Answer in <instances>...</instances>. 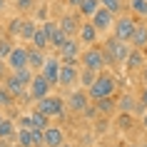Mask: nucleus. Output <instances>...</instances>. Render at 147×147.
Segmentation results:
<instances>
[{
	"instance_id": "nucleus-4",
	"label": "nucleus",
	"mask_w": 147,
	"mask_h": 147,
	"mask_svg": "<svg viewBox=\"0 0 147 147\" xmlns=\"http://www.w3.org/2000/svg\"><path fill=\"white\" fill-rule=\"evenodd\" d=\"M38 110L45 112L47 117H60L62 112H65V102H62V97L47 95V97H42V100H38Z\"/></svg>"
},
{
	"instance_id": "nucleus-18",
	"label": "nucleus",
	"mask_w": 147,
	"mask_h": 147,
	"mask_svg": "<svg viewBox=\"0 0 147 147\" xmlns=\"http://www.w3.org/2000/svg\"><path fill=\"white\" fill-rule=\"evenodd\" d=\"M28 65H30L32 70H42V65H45V55H42V50H38V47L28 50Z\"/></svg>"
},
{
	"instance_id": "nucleus-11",
	"label": "nucleus",
	"mask_w": 147,
	"mask_h": 147,
	"mask_svg": "<svg viewBox=\"0 0 147 147\" xmlns=\"http://www.w3.org/2000/svg\"><path fill=\"white\" fill-rule=\"evenodd\" d=\"M125 65H127V70H130V72H137V70H142V67L147 65L145 53H142L140 47H132L130 55H127V60H125Z\"/></svg>"
},
{
	"instance_id": "nucleus-31",
	"label": "nucleus",
	"mask_w": 147,
	"mask_h": 147,
	"mask_svg": "<svg viewBox=\"0 0 147 147\" xmlns=\"http://www.w3.org/2000/svg\"><path fill=\"white\" fill-rule=\"evenodd\" d=\"M130 8H132L135 15L147 18V0H130Z\"/></svg>"
},
{
	"instance_id": "nucleus-5",
	"label": "nucleus",
	"mask_w": 147,
	"mask_h": 147,
	"mask_svg": "<svg viewBox=\"0 0 147 147\" xmlns=\"http://www.w3.org/2000/svg\"><path fill=\"white\" fill-rule=\"evenodd\" d=\"M115 38H120V40H125V42H130L132 40V35H135V30H137V23L132 20L130 15H122V18H117L115 20Z\"/></svg>"
},
{
	"instance_id": "nucleus-41",
	"label": "nucleus",
	"mask_w": 147,
	"mask_h": 147,
	"mask_svg": "<svg viewBox=\"0 0 147 147\" xmlns=\"http://www.w3.org/2000/svg\"><path fill=\"white\" fill-rule=\"evenodd\" d=\"M70 5H75V8H80V5H82V0H67Z\"/></svg>"
},
{
	"instance_id": "nucleus-2",
	"label": "nucleus",
	"mask_w": 147,
	"mask_h": 147,
	"mask_svg": "<svg viewBox=\"0 0 147 147\" xmlns=\"http://www.w3.org/2000/svg\"><path fill=\"white\" fill-rule=\"evenodd\" d=\"M115 87H117V82L110 72H97V80H95V85L87 92H90L92 100H100V97H110V95L115 92Z\"/></svg>"
},
{
	"instance_id": "nucleus-49",
	"label": "nucleus",
	"mask_w": 147,
	"mask_h": 147,
	"mask_svg": "<svg viewBox=\"0 0 147 147\" xmlns=\"http://www.w3.org/2000/svg\"><path fill=\"white\" fill-rule=\"evenodd\" d=\"M127 147H140V145H127Z\"/></svg>"
},
{
	"instance_id": "nucleus-51",
	"label": "nucleus",
	"mask_w": 147,
	"mask_h": 147,
	"mask_svg": "<svg viewBox=\"0 0 147 147\" xmlns=\"http://www.w3.org/2000/svg\"><path fill=\"white\" fill-rule=\"evenodd\" d=\"M35 147H45V145H35Z\"/></svg>"
},
{
	"instance_id": "nucleus-43",
	"label": "nucleus",
	"mask_w": 147,
	"mask_h": 147,
	"mask_svg": "<svg viewBox=\"0 0 147 147\" xmlns=\"http://www.w3.org/2000/svg\"><path fill=\"white\" fill-rule=\"evenodd\" d=\"M142 127L147 130V110H145V117H142Z\"/></svg>"
},
{
	"instance_id": "nucleus-48",
	"label": "nucleus",
	"mask_w": 147,
	"mask_h": 147,
	"mask_svg": "<svg viewBox=\"0 0 147 147\" xmlns=\"http://www.w3.org/2000/svg\"><path fill=\"white\" fill-rule=\"evenodd\" d=\"M60 147H72V145H65V142H62V145H60Z\"/></svg>"
},
{
	"instance_id": "nucleus-45",
	"label": "nucleus",
	"mask_w": 147,
	"mask_h": 147,
	"mask_svg": "<svg viewBox=\"0 0 147 147\" xmlns=\"http://www.w3.org/2000/svg\"><path fill=\"white\" fill-rule=\"evenodd\" d=\"M3 5H5V0H0V10H3Z\"/></svg>"
},
{
	"instance_id": "nucleus-1",
	"label": "nucleus",
	"mask_w": 147,
	"mask_h": 147,
	"mask_svg": "<svg viewBox=\"0 0 147 147\" xmlns=\"http://www.w3.org/2000/svg\"><path fill=\"white\" fill-rule=\"evenodd\" d=\"M132 45H127L125 40L120 38H110L105 42V55H107V65H115V62H125L127 55H130Z\"/></svg>"
},
{
	"instance_id": "nucleus-19",
	"label": "nucleus",
	"mask_w": 147,
	"mask_h": 147,
	"mask_svg": "<svg viewBox=\"0 0 147 147\" xmlns=\"http://www.w3.org/2000/svg\"><path fill=\"white\" fill-rule=\"evenodd\" d=\"M80 25H82V23H78V20H75L72 15H62V18H60V28L67 32L70 38H72L75 32H80Z\"/></svg>"
},
{
	"instance_id": "nucleus-7",
	"label": "nucleus",
	"mask_w": 147,
	"mask_h": 147,
	"mask_svg": "<svg viewBox=\"0 0 147 147\" xmlns=\"http://www.w3.org/2000/svg\"><path fill=\"white\" fill-rule=\"evenodd\" d=\"M60 67H62L60 57H45V65H42L40 72L50 80V85H60Z\"/></svg>"
},
{
	"instance_id": "nucleus-23",
	"label": "nucleus",
	"mask_w": 147,
	"mask_h": 147,
	"mask_svg": "<svg viewBox=\"0 0 147 147\" xmlns=\"http://www.w3.org/2000/svg\"><path fill=\"white\" fill-rule=\"evenodd\" d=\"M38 30H40V25H38V23H32V20H23V30H20V38H23V40H32Z\"/></svg>"
},
{
	"instance_id": "nucleus-13",
	"label": "nucleus",
	"mask_w": 147,
	"mask_h": 147,
	"mask_svg": "<svg viewBox=\"0 0 147 147\" xmlns=\"http://www.w3.org/2000/svg\"><path fill=\"white\" fill-rule=\"evenodd\" d=\"M80 55H82V53H80V45H78V42H72V40H67V42L60 47V60L62 62H78Z\"/></svg>"
},
{
	"instance_id": "nucleus-25",
	"label": "nucleus",
	"mask_w": 147,
	"mask_h": 147,
	"mask_svg": "<svg viewBox=\"0 0 147 147\" xmlns=\"http://www.w3.org/2000/svg\"><path fill=\"white\" fill-rule=\"evenodd\" d=\"M18 140V135H15V127H13V120H3L0 122V140Z\"/></svg>"
},
{
	"instance_id": "nucleus-35",
	"label": "nucleus",
	"mask_w": 147,
	"mask_h": 147,
	"mask_svg": "<svg viewBox=\"0 0 147 147\" xmlns=\"http://www.w3.org/2000/svg\"><path fill=\"white\" fill-rule=\"evenodd\" d=\"M20 30H23V20L20 18H15V20L8 23V35H20Z\"/></svg>"
},
{
	"instance_id": "nucleus-26",
	"label": "nucleus",
	"mask_w": 147,
	"mask_h": 147,
	"mask_svg": "<svg viewBox=\"0 0 147 147\" xmlns=\"http://www.w3.org/2000/svg\"><path fill=\"white\" fill-rule=\"evenodd\" d=\"M95 102H97V105H95L97 112H105V115H110V112L115 110V105H117V102L112 100V95H110V97H100V100H95Z\"/></svg>"
},
{
	"instance_id": "nucleus-17",
	"label": "nucleus",
	"mask_w": 147,
	"mask_h": 147,
	"mask_svg": "<svg viewBox=\"0 0 147 147\" xmlns=\"http://www.w3.org/2000/svg\"><path fill=\"white\" fill-rule=\"evenodd\" d=\"M30 122H32V127H35V130H47V127H50V117L35 107V110L30 112Z\"/></svg>"
},
{
	"instance_id": "nucleus-38",
	"label": "nucleus",
	"mask_w": 147,
	"mask_h": 147,
	"mask_svg": "<svg viewBox=\"0 0 147 147\" xmlns=\"http://www.w3.org/2000/svg\"><path fill=\"white\" fill-rule=\"evenodd\" d=\"M5 78H8V60L0 57V80H5Z\"/></svg>"
},
{
	"instance_id": "nucleus-39",
	"label": "nucleus",
	"mask_w": 147,
	"mask_h": 147,
	"mask_svg": "<svg viewBox=\"0 0 147 147\" xmlns=\"http://www.w3.org/2000/svg\"><path fill=\"white\" fill-rule=\"evenodd\" d=\"M137 102H140V107H142V110H147V87L140 92V100Z\"/></svg>"
},
{
	"instance_id": "nucleus-32",
	"label": "nucleus",
	"mask_w": 147,
	"mask_h": 147,
	"mask_svg": "<svg viewBox=\"0 0 147 147\" xmlns=\"http://www.w3.org/2000/svg\"><path fill=\"white\" fill-rule=\"evenodd\" d=\"M100 5H102V8H107L110 13H115V15H117V13H120V8H122V0H100Z\"/></svg>"
},
{
	"instance_id": "nucleus-33",
	"label": "nucleus",
	"mask_w": 147,
	"mask_h": 147,
	"mask_svg": "<svg viewBox=\"0 0 147 147\" xmlns=\"http://www.w3.org/2000/svg\"><path fill=\"white\" fill-rule=\"evenodd\" d=\"M132 122H135L132 112H122V115H120V120H117V125H120L122 130H130V127H132Z\"/></svg>"
},
{
	"instance_id": "nucleus-24",
	"label": "nucleus",
	"mask_w": 147,
	"mask_h": 147,
	"mask_svg": "<svg viewBox=\"0 0 147 147\" xmlns=\"http://www.w3.org/2000/svg\"><path fill=\"white\" fill-rule=\"evenodd\" d=\"M95 80H97V72H95V70H87V67H85L82 72H80V80H78V82L85 87V90H90V87L95 85Z\"/></svg>"
},
{
	"instance_id": "nucleus-27",
	"label": "nucleus",
	"mask_w": 147,
	"mask_h": 147,
	"mask_svg": "<svg viewBox=\"0 0 147 147\" xmlns=\"http://www.w3.org/2000/svg\"><path fill=\"white\" fill-rule=\"evenodd\" d=\"M18 142H20V147H35V142H32V127H23L18 132Z\"/></svg>"
},
{
	"instance_id": "nucleus-16",
	"label": "nucleus",
	"mask_w": 147,
	"mask_h": 147,
	"mask_svg": "<svg viewBox=\"0 0 147 147\" xmlns=\"http://www.w3.org/2000/svg\"><path fill=\"white\" fill-rule=\"evenodd\" d=\"M97 32H100V30L92 25V20H90V23H82V25H80V42H85V45H95Z\"/></svg>"
},
{
	"instance_id": "nucleus-21",
	"label": "nucleus",
	"mask_w": 147,
	"mask_h": 147,
	"mask_svg": "<svg viewBox=\"0 0 147 147\" xmlns=\"http://www.w3.org/2000/svg\"><path fill=\"white\" fill-rule=\"evenodd\" d=\"M102 5H100V0H82V5H80V15H85V18H92L97 10H100Z\"/></svg>"
},
{
	"instance_id": "nucleus-6",
	"label": "nucleus",
	"mask_w": 147,
	"mask_h": 147,
	"mask_svg": "<svg viewBox=\"0 0 147 147\" xmlns=\"http://www.w3.org/2000/svg\"><path fill=\"white\" fill-rule=\"evenodd\" d=\"M50 90H53V85H50V80H47L42 72H38V75L32 78L30 87H28V92H30L32 100H42V97H47V95H50Z\"/></svg>"
},
{
	"instance_id": "nucleus-8",
	"label": "nucleus",
	"mask_w": 147,
	"mask_h": 147,
	"mask_svg": "<svg viewBox=\"0 0 147 147\" xmlns=\"http://www.w3.org/2000/svg\"><path fill=\"white\" fill-rule=\"evenodd\" d=\"M80 80V72L75 67V62H62L60 67V87H72Z\"/></svg>"
},
{
	"instance_id": "nucleus-40",
	"label": "nucleus",
	"mask_w": 147,
	"mask_h": 147,
	"mask_svg": "<svg viewBox=\"0 0 147 147\" xmlns=\"http://www.w3.org/2000/svg\"><path fill=\"white\" fill-rule=\"evenodd\" d=\"M20 125H23V127H32V122H30V115L20 117Z\"/></svg>"
},
{
	"instance_id": "nucleus-36",
	"label": "nucleus",
	"mask_w": 147,
	"mask_h": 147,
	"mask_svg": "<svg viewBox=\"0 0 147 147\" xmlns=\"http://www.w3.org/2000/svg\"><path fill=\"white\" fill-rule=\"evenodd\" d=\"M15 8L20 13H28V10H35V0H15Z\"/></svg>"
},
{
	"instance_id": "nucleus-46",
	"label": "nucleus",
	"mask_w": 147,
	"mask_h": 147,
	"mask_svg": "<svg viewBox=\"0 0 147 147\" xmlns=\"http://www.w3.org/2000/svg\"><path fill=\"white\" fill-rule=\"evenodd\" d=\"M0 147H8V145H5V142H3V140H0Z\"/></svg>"
},
{
	"instance_id": "nucleus-34",
	"label": "nucleus",
	"mask_w": 147,
	"mask_h": 147,
	"mask_svg": "<svg viewBox=\"0 0 147 147\" xmlns=\"http://www.w3.org/2000/svg\"><path fill=\"white\" fill-rule=\"evenodd\" d=\"M10 53H13V42H10L8 38H0V57L5 60Z\"/></svg>"
},
{
	"instance_id": "nucleus-29",
	"label": "nucleus",
	"mask_w": 147,
	"mask_h": 147,
	"mask_svg": "<svg viewBox=\"0 0 147 147\" xmlns=\"http://www.w3.org/2000/svg\"><path fill=\"white\" fill-rule=\"evenodd\" d=\"M30 42H32V47H38V50H45V47H50V40H47V35H45V30H42V28L35 32V38H32Z\"/></svg>"
},
{
	"instance_id": "nucleus-42",
	"label": "nucleus",
	"mask_w": 147,
	"mask_h": 147,
	"mask_svg": "<svg viewBox=\"0 0 147 147\" xmlns=\"http://www.w3.org/2000/svg\"><path fill=\"white\" fill-rule=\"evenodd\" d=\"M140 72H142V80H147V65H145L142 70H140Z\"/></svg>"
},
{
	"instance_id": "nucleus-12",
	"label": "nucleus",
	"mask_w": 147,
	"mask_h": 147,
	"mask_svg": "<svg viewBox=\"0 0 147 147\" xmlns=\"http://www.w3.org/2000/svg\"><path fill=\"white\" fill-rule=\"evenodd\" d=\"M112 15H115V13H110L107 8H100L92 18H90V20H92V25L102 32V30H107V28H112V25H115V23H112Z\"/></svg>"
},
{
	"instance_id": "nucleus-10",
	"label": "nucleus",
	"mask_w": 147,
	"mask_h": 147,
	"mask_svg": "<svg viewBox=\"0 0 147 147\" xmlns=\"http://www.w3.org/2000/svg\"><path fill=\"white\" fill-rule=\"evenodd\" d=\"M87 100H90V92H87V90H75V92H70V97H67V107L72 110V112H85Z\"/></svg>"
},
{
	"instance_id": "nucleus-28",
	"label": "nucleus",
	"mask_w": 147,
	"mask_h": 147,
	"mask_svg": "<svg viewBox=\"0 0 147 147\" xmlns=\"http://www.w3.org/2000/svg\"><path fill=\"white\" fill-rule=\"evenodd\" d=\"M140 102H135V97H130V95H122L120 97V102H117V107H120V112H135V107H137Z\"/></svg>"
},
{
	"instance_id": "nucleus-22",
	"label": "nucleus",
	"mask_w": 147,
	"mask_h": 147,
	"mask_svg": "<svg viewBox=\"0 0 147 147\" xmlns=\"http://www.w3.org/2000/svg\"><path fill=\"white\" fill-rule=\"evenodd\" d=\"M67 40H70V35H67L65 30H62V28H57V30H55L53 35H50V47H55V50H60V47L65 45Z\"/></svg>"
},
{
	"instance_id": "nucleus-3",
	"label": "nucleus",
	"mask_w": 147,
	"mask_h": 147,
	"mask_svg": "<svg viewBox=\"0 0 147 147\" xmlns=\"http://www.w3.org/2000/svg\"><path fill=\"white\" fill-rule=\"evenodd\" d=\"M80 62H82V67L87 70H95V72H100L105 65H107V55H105V47H97L92 45L90 50H85V53L80 55Z\"/></svg>"
},
{
	"instance_id": "nucleus-9",
	"label": "nucleus",
	"mask_w": 147,
	"mask_h": 147,
	"mask_svg": "<svg viewBox=\"0 0 147 147\" xmlns=\"http://www.w3.org/2000/svg\"><path fill=\"white\" fill-rule=\"evenodd\" d=\"M8 60V67L15 72V70H23V67H30L28 65V50L25 47H13V53L5 57Z\"/></svg>"
},
{
	"instance_id": "nucleus-47",
	"label": "nucleus",
	"mask_w": 147,
	"mask_h": 147,
	"mask_svg": "<svg viewBox=\"0 0 147 147\" xmlns=\"http://www.w3.org/2000/svg\"><path fill=\"white\" fill-rule=\"evenodd\" d=\"M140 147H147V142H140Z\"/></svg>"
},
{
	"instance_id": "nucleus-30",
	"label": "nucleus",
	"mask_w": 147,
	"mask_h": 147,
	"mask_svg": "<svg viewBox=\"0 0 147 147\" xmlns=\"http://www.w3.org/2000/svg\"><path fill=\"white\" fill-rule=\"evenodd\" d=\"M13 75H15V78L20 80V82H23V85H28V87H30L32 78H35V75H32V67H23V70H15Z\"/></svg>"
},
{
	"instance_id": "nucleus-14",
	"label": "nucleus",
	"mask_w": 147,
	"mask_h": 147,
	"mask_svg": "<svg viewBox=\"0 0 147 147\" xmlns=\"http://www.w3.org/2000/svg\"><path fill=\"white\" fill-rule=\"evenodd\" d=\"M3 82H5V90H8L13 97H25V95H28V85H23L15 75H8Z\"/></svg>"
},
{
	"instance_id": "nucleus-15",
	"label": "nucleus",
	"mask_w": 147,
	"mask_h": 147,
	"mask_svg": "<svg viewBox=\"0 0 147 147\" xmlns=\"http://www.w3.org/2000/svg\"><path fill=\"white\" fill-rule=\"evenodd\" d=\"M62 142H65V132L57 125H50L45 130V147H60Z\"/></svg>"
},
{
	"instance_id": "nucleus-44",
	"label": "nucleus",
	"mask_w": 147,
	"mask_h": 147,
	"mask_svg": "<svg viewBox=\"0 0 147 147\" xmlns=\"http://www.w3.org/2000/svg\"><path fill=\"white\" fill-rule=\"evenodd\" d=\"M3 100H5V90H0V105H3Z\"/></svg>"
},
{
	"instance_id": "nucleus-20",
	"label": "nucleus",
	"mask_w": 147,
	"mask_h": 147,
	"mask_svg": "<svg viewBox=\"0 0 147 147\" xmlns=\"http://www.w3.org/2000/svg\"><path fill=\"white\" fill-rule=\"evenodd\" d=\"M132 47H140V50H145L147 47V25H137V30L132 35Z\"/></svg>"
},
{
	"instance_id": "nucleus-37",
	"label": "nucleus",
	"mask_w": 147,
	"mask_h": 147,
	"mask_svg": "<svg viewBox=\"0 0 147 147\" xmlns=\"http://www.w3.org/2000/svg\"><path fill=\"white\" fill-rule=\"evenodd\" d=\"M40 28L45 30V35H47V40H50V35H53L57 28H60V23H53V20H45V23H40Z\"/></svg>"
},
{
	"instance_id": "nucleus-50",
	"label": "nucleus",
	"mask_w": 147,
	"mask_h": 147,
	"mask_svg": "<svg viewBox=\"0 0 147 147\" xmlns=\"http://www.w3.org/2000/svg\"><path fill=\"white\" fill-rule=\"evenodd\" d=\"M3 120H5V117H3V115H0V122H3Z\"/></svg>"
}]
</instances>
